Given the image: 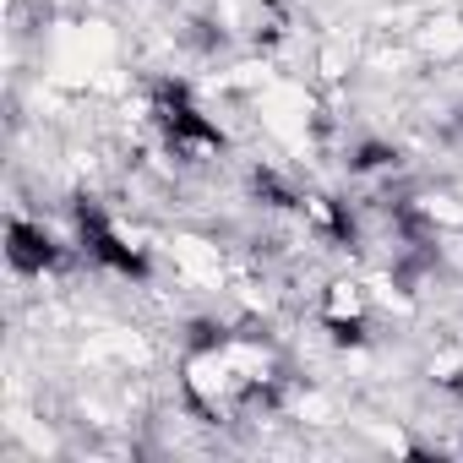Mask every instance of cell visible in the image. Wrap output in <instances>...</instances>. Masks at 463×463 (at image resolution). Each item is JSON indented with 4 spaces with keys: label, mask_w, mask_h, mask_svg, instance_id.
<instances>
[{
    "label": "cell",
    "mask_w": 463,
    "mask_h": 463,
    "mask_svg": "<svg viewBox=\"0 0 463 463\" xmlns=\"http://www.w3.org/2000/svg\"><path fill=\"white\" fill-rule=\"evenodd\" d=\"M371 289H365V279H354V273H338V279H327L322 289H317V322L333 333V344H365V327H371Z\"/></svg>",
    "instance_id": "3957f363"
},
{
    "label": "cell",
    "mask_w": 463,
    "mask_h": 463,
    "mask_svg": "<svg viewBox=\"0 0 463 463\" xmlns=\"http://www.w3.org/2000/svg\"><path fill=\"white\" fill-rule=\"evenodd\" d=\"M180 398L207 420V425H241L246 420V376L229 365L223 344H185L180 354Z\"/></svg>",
    "instance_id": "6da1fadb"
},
{
    "label": "cell",
    "mask_w": 463,
    "mask_h": 463,
    "mask_svg": "<svg viewBox=\"0 0 463 463\" xmlns=\"http://www.w3.org/2000/svg\"><path fill=\"white\" fill-rule=\"evenodd\" d=\"M164 257H169V268H175V279L185 289H202V295L229 289V246L218 235L175 229V235H164Z\"/></svg>",
    "instance_id": "7a4b0ae2"
},
{
    "label": "cell",
    "mask_w": 463,
    "mask_h": 463,
    "mask_svg": "<svg viewBox=\"0 0 463 463\" xmlns=\"http://www.w3.org/2000/svg\"><path fill=\"white\" fill-rule=\"evenodd\" d=\"M360 61H365V55H360L349 39H338V33H327V39L311 44V77H317V88H327V93L344 88V82L360 71Z\"/></svg>",
    "instance_id": "277c9868"
}]
</instances>
